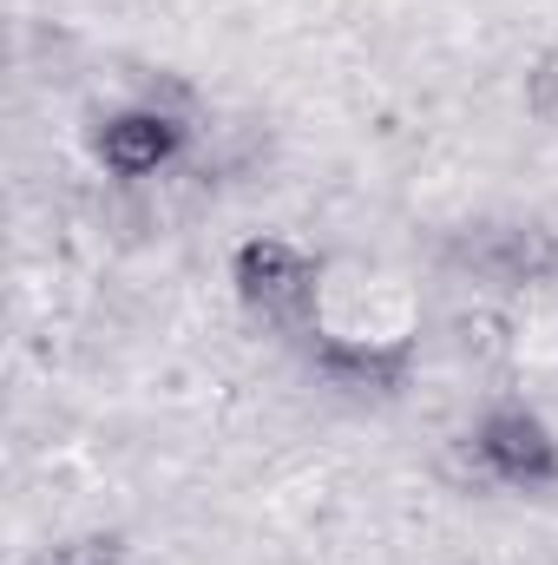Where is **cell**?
I'll return each instance as SVG.
<instances>
[{
	"label": "cell",
	"mask_w": 558,
	"mask_h": 565,
	"mask_svg": "<svg viewBox=\"0 0 558 565\" xmlns=\"http://www.w3.org/2000/svg\"><path fill=\"white\" fill-rule=\"evenodd\" d=\"M480 460H486V473L506 480V487H552L558 480L552 427L539 422V415H526V408L486 415V427H480Z\"/></svg>",
	"instance_id": "2"
},
{
	"label": "cell",
	"mask_w": 558,
	"mask_h": 565,
	"mask_svg": "<svg viewBox=\"0 0 558 565\" xmlns=\"http://www.w3.org/2000/svg\"><path fill=\"white\" fill-rule=\"evenodd\" d=\"M178 145H184L178 119H164V113H119V119L99 132V158H106V171H119V178H144V171L171 164Z\"/></svg>",
	"instance_id": "3"
},
{
	"label": "cell",
	"mask_w": 558,
	"mask_h": 565,
	"mask_svg": "<svg viewBox=\"0 0 558 565\" xmlns=\"http://www.w3.org/2000/svg\"><path fill=\"white\" fill-rule=\"evenodd\" d=\"M230 277H237L244 309L264 316V322H296V316L315 302V264H309L296 244H282V237H250V244L237 250Z\"/></svg>",
	"instance_id": "1"
}]
</instances>
